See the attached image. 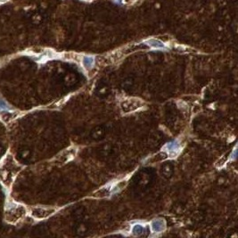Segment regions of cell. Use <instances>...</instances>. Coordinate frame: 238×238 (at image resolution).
Returning <instances> with one entry per match:
<instances>
[{"label":"cell","mask_w":238,"mask_h":238,"mask_svg":"<svg viewBox=\"0 0 238 238\" xmlns=\"http://www.w3.org/2000/svg\"><path fill=\"white\" fill-rule=\"evenodd\" d=\"M26 214V210L23 205H19L15 202H8L5 220L9 223H16L18 220L23 219Z\"/></svg>","instance_id":"cell-1"},{"label":"cell","mask_w":238,"mask_h":238,"mask_svg":"<svg viewBox=\"0 0 238 238\" xmlns=\"http://www.w3.org/2000/svg\"><path fill=\"white\" fill-rule=\"evenodd\" d=\"M55 210L54 209H46V208H41V207H38V208H34L31 210V216L34 217L35 219L42 220L46 219L50 215L55 213Z\"/></svg>","instance_id":"cell-2"},{"label":"cell","mask_w":238,"mask_h":238,"mask_svg":"<svg viewBox=\"0 0 238 238\" xmlns=\"http://www.w3.org/2000/svg\"><path fill=\"white\" fill-rule=\"evenodd\" d=\"M142 105V103L138 100H126L121 103V108L124 111H136L137 108H139Z\"/></svg>","instance_id":"cell-3"},{"label":"cell","mask_w":238,"mask_h":238,"mask_svg":"<svg viewBox=\"0 0 238 238\" xmlns=\"http://www.w3.org/2000/svg\"><path fill=\"white\" fill-rule=\"evenodd\" d=\"M152 230L155 233L162 232L165 228V222L162 220H155L151 224Z\"/></svg>","instance_id":"cell-4"},{"label":"cell","mask_w":238,"mask_h":238,"mask_svg":"<svg viewBox=\"0 0 238 238\" xmlns=\"http://www.w3.org/2000/svg\"><path fill=\"white\" fill-rule=\"evenodd\" d=\"M165 149H166L169 152V153H170L171 155H175V154H177L178 152L179 151L180 144H178V141H173V142H170L168 144H166Z\"/></svg>","instance_id":"cell-5"},{"label":"cell","mask_w":238,"mask_h":238,"mask_svg":"<svg viewBox=\"0 0 238 238\" xmlns=\"http://www.w3.org/2000/svg\"><path fill=\"white\" fill-rule=\"evenodd\" d=\"M146 44L153 48H157V49L165 48V45L161 42V41H160L158 39H155V38H151V39L146 41Z\"/></svg>","instance_id":"cell-6"},{"label":"cell","mask_w":238,"mask_h":238,"mask_svg":"<svg viewBox=\"0 0 238 238\" xmlns=\"http://www.w3.org/2000/svg\"><path fill=\"white\" fill-rule=\"evenodd\" d=\"M111 187H105L103 188H101L94 194V197H96V198L106 197V196H108L111 194Z\"/></svg>","instance_id":"cell-7"},{"label":"cell","mask_w":238,"mask_h":238,"mask_svg":"<svg viewBox=\"0 0 238 238\" xmlns=\"http://www.w3.org/2000/svg\"><path fill=\"white\" fill-rule=\"evenodd\" d=\"M82 64H83V66L87 70H89L93 67V65H94L95 59L92 56H84L83 60H82Z\"/></svg>","instance_id":"cell-8"},{"label":"cell","mask_w":238,"mask_h":238,"mask_svg":"<svg viewBox=\"0 0 238 238\" xmlns=\"http://www.w3.org/2000/svg\"><path fill=\"white\" fill-rule=\"evenodd\" d=\"M75 156V149H70V150H68L67 151V154H66V152H64L63 154L60 156V161H69L70 160L72 157Z\"/></svg>","instance_id":"cell-9"},{"label":"cell","mask_w":238,"mask_h":238,"mask_svg":"<svg viewBox=\"0 0 238 238\" xmlns=\"http://www.w3.org/2000/svg\"><path fill=\"white\" fill-rule=\"evenodd\" d=\"M16 115H17V113H14V112H7V113H5V114H4L2 116V119L5 122H9V121H11L12 120L15 119Z\"/></svg>","instance_id":"cell-10"},{"label":"cell","mask_w":238,"mask_h":238,"mask_svg":"<svg viewBox=\"0 0 238 238\" xmlns=\"http://www.w3.org/2000/svg\"><path fill=\"white\" fill-rule=\"evenodd\" d=\"M144 232V227L141 225H136L133 226L132 233L134 235H140Z\"/></svg>","instance_id":"cell-11"},{"label":"cell","mask_w":238,"mask_h":238,"mask_svg":"<svg viewBox=\"0 0 238 238\" xmlns=\"http://www.w3.org/2000/svg\"><path fill=\"white\" fill-rule=\"evenodd\" d=\"M9 109V105L7 103L0 98V111H4V110H8Z\"/></svg>","instance_id":"cell-12"},{"label":"cell","mask_w":238,"mask_h":238,"mask_svg":"<svg viewBox=\"0 0 238 238\" xmlns=\"http://www.w3.org/2000/svg\"><path fill=\"white\" fill-rule=\"evenodd\" d=\"M6 1H7V0H0V3H5Z\"/></svg>","instance_id":"cell-13"}]
</instances>
